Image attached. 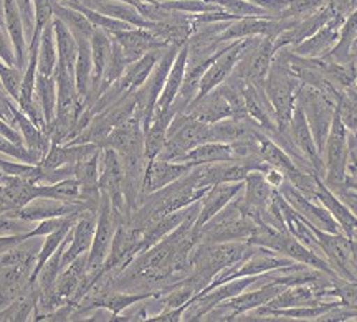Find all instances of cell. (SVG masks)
Segmentation results:
<instances>
[{"mask_svg": "<svg viewBox=\"0 0 357 322\" xmlns=\"http://www.w3.org/2000/svg\"><path fill=\"white\" fill-rule=\"evenodd\" d=\"M288 48H280L275 53L270 70L265 79V93L273 106L276 114V124L281 132H288L293 109L296 106L298 93L301 89V82L291 73L288 65Z\"/></svg>", "mask_w": 357, "mask_h": 322, "instance_id": "obj_1", "label": "cell"}, {"mask_svg": "<svg viewBox=\"0 0 357 322\" xmlns=\"http://www.w3.org/2000/svg\"><path fill=\"white\" fill-rule=\"evenodd\" d=\"M205 142H213L212 124L202 123L187 113H177L169 126L166 144L158 159L178 162L187 152Z\"/></svg>", "mask_w": 357, "mask_h": 322, "instance_id": "obj_2", "label": "cell"}, {"mask_svg": "<svg viewBox=\"0 0 357 322\" xmlns=\"http://www.w3.org/2000/svg\"><path fill=\"white\" fill-rule=\"evenodd\" d=\"M257 222L240 208L236 199L222 208L197 231L199 240L205 243L223 241H248L255 231Z\"/></svg>", "mask_w": 357, "mask_h": 322, "instance_id": "obj_3", "label": "cell"}, {"mask_svg": "<svg viewBox=\"0 0 357 322\" xmlns=\"http://www.w3.org/2000/svg\"><path fill=\"white\" fill-rule=\"evenodd\" d=\"M298 102L305 111L306 121L314 137L316 147L319 154L323 155L326 141H328L329 129L333 126L334 114L337 109V101L319 89L306 86L303 84L300 93H298Z\"/></svg>", "mask_w": 357, "mask_h": 322, "instance_id": "obj_4", "label": "cell"}, {"mask_svg": "<svg viewBox=\"0 0 357 322\" xmlns=\"http://www.w3.org/2000/svg\"><path fill=\"white\" fill-rule=\"evenodd\" d=\"M324 183L333 192L346 185V169L347 158H349V139H347V128L339 118L337 109L334 114L333 126L329 129L328 141H326L324 152Z\"/></svg>", "mask_w": 357, "mask_h": 322, "instance_id": "obj_5", "label": "cell"}, {"mask_svg": "<svg viewBox=\"0 0 357 322\" xmlns=\"http://www.w3.org/2000/svg\"><path fill=\"white\" fill-rule=\"evenodd\" d=\"M178 50H181V47H177V45H169L166 50L162 52V55H160L154 70L151 71L147 82L136 91V118H139L142 121L144 129L149 126L151 121H153L155 105H158L160 93H162L164 86H166L169 71L172 68L174 60H176Z\"/></svg>", "mask_w": 357, "mask_h": 322, "instance_id": "obj_6", "label": "cell"}, {"mask_svg": "<svg viewBox=\"0 0 357 322\" xmlns=\"http://www.w3.org/2000/svg\"><path fill=\"white\" fill-rule=\"evenodd\" d=\"M121 222H124V218L116 212L109 197L101 194V204L96 217L95 236H93L91 250H89L88 253V265L91 273H98L101 270L102 263L106 261V258H108V254L111 252V245H113L116 230H118Z\"/></svg>", "mask_w": 357, "mask_h": 322, "instance_id": "obj_7", "label": "cell"}, {"mask_svg": "<svg viewBox=\"0 0 357 322\" xmlns=\"http://www.w3.org/2000/svg\"><path fill=\"white\" fill-rule=\"evenodd\" d=\"M100 190L108 195L116 212L128 220V205L124 197V172L118 152L109 147L101 149L100 155Z\"/></svg>", "mask_w": 357, "mask_h": 322, "instance_id": "obj_8", "label": "cell"}, {"mask_svg": "<svg viewBox=\"0 0 357 322\" xmlns=\"http://www.w3.org/2000/svg\"><path fill=\"white\" fill-rule=\"evenodd\" d=\"M276 190H278L280 194L283 195V199L291 205L294 212L301 215L310 225L319 228V230L323 231H328V233H342L341 227H339V223L334 220L333 215L329 213L323 205H319V202H316L311 197L301 194L300 190L294 189L291 183H289V181L284 182L283 185Z\"/></svg>", "mask_w": 357, "mask_h": 322, "instance_id": "obj_9", "label": "cell"}, {"mask_svg": "<svg viewBox=\"0 0 357 322\" xmlns=\"http://www.w3.org/2000/svg\"><path fill=\"white\" fill-rule=\"evenodd\" d=\"M245 40H236V42H231L227 45V47L222 48V52L218 53V56L212 61V65L208 66V70L205 71L202 79H200V88L199 95L194 101L200 100L205 95L220 86L222 83H225L227 79L230 78L231 73H234L236 63H238L240 56H242V52L245 48Z\"/></svg>", "mask_w": 357, "mask_h": 322, "instance_id": "obj_10", "label": "cell"}, {"mask_svg": "<svg viewBox=\"0 0 357 322\" xmlns=\"http://www.w3.org/2000/svg\"><path fill=\"white\" fill-rule=\"evenodd\" d=\"M288 136L294 144V147L300 151V154L303 155V158H306L307 162L314 167V171L324 178L323 155L319 154L318 147H316L314 137H312L310 124H307V121H306L305 111H303V107L300 106V102L298 101H296V106H294V109H293L291 121H289Z\"/></svg>", "mask_w": 357, "mask_h": 322, "instance_id": "obj_11", "label": "cell"}, {"mask_svg": "<svg viewBox=\"0 0 357 322\" xmlns=\"http://www.w3.org/2000/svg\"><path fill=\"white\" fill-rule=\"evenodd\" d=\"M109 35L113 42L119 47V50L123 52L128 65L137 61L139 58L147 55V53L154 50H164V48L169 47L166 42H162V40L146 29H129Z\"/></svg>", "mask_w": 357, "mask_h": 322, "instance_id": "obj_12", "label": "cell"}, {"mask_svg": "<svg viewBox=\"0 0 357 322\" xmlns=\"http://www.w3.org/2000/svg\"><path fill=\"white\" fill-rule=\"evenodd\" d=\"M84 210H88L83 204H66L58 202V200L47 199V197H37L32 202H29L25 207L15 212H8L6 215L8 217L20 218V220L38 223L47 218H56V217H70V215H82Z\"/></svg>", "mask_w": 357, "mask_h": 322, "instance_id": "obj_13", "label": "cell"}, {"mask_svg": "<svg viewBox=\"0 0 357 322\" xmlns=\"http://www.w3.org/2000/svg\"><path fill=\"white\" fill-rule=\"evenodd\" d=\"M194 167L195 165L189 162H172V160L162 159L149 160L146 167L144 182H142V197L177 182L178 178L187 176Z\"/></svg>", "mask_w": 357, "mask_h": 322, "instance_id": "obj_14", "label": "cell"}, {"mask_svg": "<svg viewBox=\"0 0 357 322\" xmlns=\"http://www.w3.org/2000/svg\"><path fill=\"white\" fill-rule=\"evenodd\" d=\"M96 217L98 212H91V210H84L78 217L77 223L73 225V230H71V238L66 243L63 256H61V270L68 266L73 259L89 253L93 245V236H95Z\"/></svg>", "mask_w": 357, "mask_h": 322, "instance_id": "obj_15", "label": "cell"}, {"mask_svg": "<svg viewBox=\"0 0 357 322\" xmlns=\"http://www.w3.org/2000/svg\"><path fill=\"white\" fill-rule=\"evenodd\" d=\"M344 17L336 15L324 26H321L314 35L306 38L305 42L296 45V47H291L293 52L296 53V55L305 58H321L328 55V53L336 47L339 33H341V26L344 24Z\"/></svg>", "mask_w": 357, "mask_h": 322, "instance_id": "obj_16", "label": "cell"}, {"mask_svg": "<svg viewBox=\"0 0 357 322\" xmlns=\"http://www.w3.org/2000/svg\"><path fill=\"white\" fill-rule=\"evenodd\" d=\"M243 190V182H227L217 183L208 189L207 194L200 200V212L195 220V231H199L213 215H217L222 208H225L240 192Z\"/></svg>", "mask_w": 357, "mask_h": 322, "instance_id": "obj_17", "label": "cell"}, {"mask_svg": "<svg viewBox=\"0 0 357 322\" xmlns=\"http://www.w3.org/2000/svg\"><path fill=\"white\" fill-rule=\"evenodd\" d=\"M185 113L207 124H215L218 121L235 118L234 107H231L229 100H227V96L223 95L220 86H217L208 95L192 102L187 107Z\"/></svg>", "mask_w": 357, "mask_h": 322, "instance_id": "obj_18", "label": "cell"}, {"mask_svg": "<svg viewBox=\"0 0 357 322\" xmlns=\"http://www.w3.org/2000/svg\"><path fill=\"white\" fill-rule=\"evenodd\" d=\"M35 263L19 266H8L0 270V311L19 299L30 286Z\"/></svg>", "mask_w": 357, "mask_h": 322, "instance_id": "obj_19", "label": "cell"}, {"mask_svg": "<svg viewBox=\"0 0 357 322\" xmlns=\"http://www.w3.org/2000/svg\"><path fill=\"white\" fill-rule=\"evenodd\" d=\"M3 24L15 50L17 66L25 71L29 63V38H26L24 19L15 0H3Z\"/></svg>", "mask_w": 357, "mask_h": 322, "instance_id": "obj_20", "label": "cell"}, {"mask_svg": "<svg viewBox=\"0 0 357 322\" xmlns=\"http://www.w3.org/2000/svg\"><path fill=\"white\" fill-rule=\"evenodd\" d=\"M311 199L323 205V207L333 215L334 220L339 223L342 233H346L347 238H352V235H354V231L357 230V217L351 212L349 207H346V204L342 202L328 185H326L321 177L318 181V187H316Z\"/></svg>", "mask_w": 357, "mask_h": 322, "instance_id": "obj_21", "label": "cell"}, {"mask_svg": "<svg viewBox=\"0 0 357 322\" xmlns=\"http://www.w3.org/2000/svg\"><path fill=\"white\" fill-rule=\"evenodd\" d=\"M101 149L109 147L114 149L119 155L126 154V152L144 149V126L142 121L136 116L123 123L121 126L113 129V132L101 142Z\"/></svg>", "mask_w": 357, "mask_h": 322, "instance_id": "obj_22", "label": "cell"}, {"mask_svg": "<svg viewBox=\"0 0 357 322\" xmlns=\"http://www.w3.org/2000/svg\"><path fill=\"white\" fill-rule=\"evenodd\" d=\"M177 113L178 111L174 105H171V107H167L164 111H155L151 124L144 129V154L147 162L153 159H158L164 144H166L169 126H171L174 116Z\"/></svg>", "mask_w": 357, "mask_h": 322, "instance_id": "obj_23", "label": "cell"}, {"mask_svg": "<svg viewBox=\"0 0 357 322\" xmlns=\"http://www.w3.org/2000/svg\"><path fill=\"white\" fill-rule=\"evenodd\" d=\"M12 111H13V126L19 129L22 134V139L24 144L29 147L33 154H37L40 159L45 158L48 149H50L52 139L48 137V134L40 129L32 119L26 116L24 111L17 106V102H12Z\"/></svg>", "mask_w": 357, "mask_h": 322, "instance_id": "obj_24", "label": "cell"}, {"mask_svg": "<svg viewBox=\"0 0 357 322\" xmlns=\"http://www.w3.org/2000/svg\"><path fill=\"white\" fill-rule=\"evenodd\" d=\"M255 141L258 146V154H260L263 162L271 165V167L280 169V171L287 176V178L293 177L294 174L301 171V169L294 164L291 155H289L278 142H275L270 136H266L260 128H258V131L255 134Z\"/></svg>", "mask_w": 357, "mask_h": 322, "instance_id": "obj_25", "label": "cell"}, {"mask_svg": "<svg viewBox=\"0 0 357 322\" xmlns=\"http://www.w3.org/2000/svg\"><path fill=\"white\" fill-rule=\"evenodd\" d=\"M164 50H166V48H164ZM164 50H154L147 53V55L139 58L137 61L128 65L124 73L121 75V78L114 82L116 86L121 89L123 93H136L137 89L147 82L151 71L154 70V66L159 61V58L162 55Z\"/></svg>", "mask_w": 357, "mask_h": 322, "instance_id": "obj_26", "label": "cell"}, {"mask_svg": "<svg viewBox=\"0 0 357 322\" xmlns=\"http://www.w3.org/2000/svg\"><path fill=\"white\" fill-rule=\"evenodd\" d=\"M187 61H189V45H182L181 50H178L176 60H174V65L171 71H169L166 86H164L162 93H160L158 105H155V111H164L167 107H171V105L176 101V98L181 91L182 83H184V76H185V68H187Z\"/></svg>", "mask_w": 357, "mask_h": 322, "instance_id": "obj_27", "label": "cell"}, {"mask_svg": "<svg viewBox=\"0 0 357 322\" xmlns=\"http://www.w3.org/2000/svg\"><path fill=\"white\" fill-rule=\"evenodd\" d=\"M52 7L55 19L60 20L73 33L77 42H89L95 26H93L91 22L86 19V15L82 10L63 6V3L56 2V0H52Z\"/></svg>", "mask_w": 357, "mask_h": 322, "instance_id": "obj_28", "label": "cell"}, {"mask_svg": "<svg viewBox=\"0 0 357 322\" xmlns=\"http://www.w3.org/2000/svg\"><path fill=\"white\" fill-rule=\"evenodd\" d=\"M0 190L6 195V199L10 204L12 212L25 207L26 204L32 202L33 199L38 197V185L32 182H26L24 178L15 176H7L2 174L0 176Z\"/></svg>", "mask_w": 357, "mask_h": 322, "instance_id": "obj_29", "label": "cell"}, {"mask_svg": "<svg viewBox=\"0 0 357 322\" xmlns=\"http://www.w3.org/2000/svg\"><path fill=\"white\" fill-rule=\"evenodd\" d=\"M53 29H55L58 65L61 68L75 73V65L78 58V42L66 26L60 20L53 17Z\"/></svg>", "mask_w": 357, "mask_h": 322, "instance_id": "obj_30", "label": "cell"}, {"mask_svg": "<svg viewBox=\"0 0 357 322\" xmlns=\"http://www.w3.org/2000/svg\"><path fill=\"white\" fill-rule=\"evenodd\" d=\"M58 65V52L53 22L45 26L38 43V75L53 76Z\"/></svg>", "mask_w": 357, "mask_h": 322, "instance_id": "obj_31", "label": "cell"}, {"mask_svg": "<svg viewBox=\"0 0 357 322\" xmlns=\"http://www.w3.org/2000/svg\"><path fill=\"white\" fill-rule=\"evenodd\" d=\"M38 301V288L37 284L30 286L19 299H15L10 306L0 311V321H13V322H24L29 321V317L33 316L35 307Z\"/></svg>", "mask_w": 357, "mask_h": 322, "instance_id": "obj_32", "label": "cell"}, {"mask_svg": "<svg viewBox=\"0 0 357 322\" xmlns=\"http://www.w3.org/2000/svg\"><path fill=\"white\" fill-rule=\"evenodd\" d=\"M35 96L47 123V128L55 121L56 114V82L55 76L37 75V86H35Z\"/></svg>", "mask_w": 357, "mask_h": 322, "instance_id": "obj_33", "label": "cell"}, {"mask_svg": "<svg viewBox=\"0 0 357 322\" xmlns=\"http://www.w3.org/2000/svg\"><path fill=\"white\" fill-rule=\"evenodd\" d=\"M38 197H47L58 202L79 204V183L77 177H68L55 183L38 185Z\"/></svg>", "mask_w": 357, "mask_h": 322, "instance_id": "obj_34", "label": "cell"}, {"mask_svg": "<svg viewBox=\"0 0 357 322\" xmlns=\"http://www.w3.org/2000/svg\"><path fill=\"white\" fill-rule=\"evenodd\" d=\"M75 223H77V222H75ZM75 223H70V225H65L63 228H60V230H56L50 235L43 236L42 248H40V252L37 254V263H35V268H33V273H32V278H30V283H32V284L37 283V278H38L40 271H42L43 265L48 261V258H50L52 254L55 253L58 248H60V245L63 243L66 236H68L70 230L73 228Z\"/></svg>", "mask_w": 357, "mask_h": 322, "instance_id": "obj_35", "label": "cell"}, {"mask_svg": "<svg viewBox=\"0 0 357 322\" xmlns=\"http://www.w3.org/2000/svg\"><path fill=\"white\" fill-rule=\"evenodd\" d=\"M0 172L7 176H15L24 178L26 182H32L35 185H43L45 171L40 164H26L19 160L0 159Z\"/></svg>", "mask_w": 357, "mask_h": 322, "instance_id": "obj_36", "label": "cell"}, {"mask_svg": "<svg viewBox=\"0 0 357 322\" xmlns=\"http://www.w3.org/2000/svg\"><path fill=\"white\" fill-rule=\"evenodd\" d=\"M78 10H82L84 15H86V19L91 22L93 26L105 30V32H108V33L123 32V30H129V29H136V26L129 25V24H126V22L118 20V19H114V17L106 15V13L98 12L96 8H91V7H86V6H79Z\"/></svg>", "mask_w": 357, "mask_h": 322, "instance_id": "obj_37", "label": "cell"}, {"mask_svg": "<svg viewBox=\"0 0 357 322\" xmlns=\"http://www.w3.org/2000/svg\"><path fill=\"white\" fill-rule=\"evenodd\" d=\"M329 0H289L288 7L281 12L278 19H294L301 20L311 13L318 12L319 8L328 6Z\"/></svg>", "mask_w": 357, "mask_h": 322, "instance_id": "obj_38", "label": "cell"}, {"mask_svg": "<svg viewBox=\"0 0 357 322\" xmlns=\"http://www.w3.org/2000/svg\"><path fill=\"white\" fill-rule=\"evenodd\" d=\"M337 114L347 129L357 132V93L347 88L337 102Z\"/></svg>", "mask_w": 357, "mask_h": 322, "instance_id": "obj_39", "label": "cell"}, {"mask_svg": "<svg viewBox=\"0 0 357 322\" xmlns=\"http://www.w3.org/2000/svg\"><path fill=\"white\" fill-rule=\"evenodd\" d=\"M22 79H24V71L17 66H10L0 60V84L6 89V93L13 101H19Z\"/></svg>", "mask_w": 357, "mask_h": 322, "instance_id": "obj_40", "label": "cell"}, {"mask_svg": "<svg viewBox=\"0 0 357 322\" xmlns=\"http://www.w3.org/2000/svg\"><path fill=\"white\" fill-rule=\"evenodd\" d=\"M0 154L19 160V162H26V164L42 162V159H40L37 154H33V152L30 151L25 144L7 139V137L2 136V134H0Z\"/></svg>", "mask_w": 357, "mask_h": 322, "instance_id": "obj_41", "label": "cell"}, {"mask_svg": "<svg viewBox=\"0 0 357 322\" xmlns=\"http://www.w3.org/2000/svg\"><path fill=\"white\" fill-rule=\"evenodd\" d=\"M79 215H70V217H56V218H47V220L38 222L32 230L26 231V236H47L53 233V231L60 230L65 225L75 223L78 220Z\"/></svg>", "mask_w": 357, "mask_h": 322, "instance_id": "obj_42", "label": "cell"}, {"mask_svg": "<svg viewBox=\"0 0 357 322\" xmlns=\"http://www.w3.org/2000/svg\"><path fill=\"white\" fill-rule=\"evenodd\" d=\"M0 60L10 66H17L15 50H13L12 40L8 37L3 20H0ZM17 68H19V66H17Z\"/></svg>", "mask_w": 357, "mask_h": 322, "instance_id": "obj_43", "label": "cell"}, {"mask_svg": "<svg viewBox=\"0 0 357 322\" xmlns=\"http://www.w3.org/2000/svg\"><path fill=\"white\" fill-rule=\"evenodd\" d=\"M15 2L20 8L22 19H24V25H25V33L30 45V40H32V35H33V26H35L33 0H15Z\"/></svg>", "mask_w": 357, "mask_h": 322, "instance_id": "obj_44", "label": "cell"}, {"mask_svg": "<svg viewBox=\"0 0 357 322\" xmlns=\"http://www.w3.org/2000/svg\"><path fill=\"white\" fill-rule=\"evenodd\" d=\"M12 102H15L10 96L7 95L6 89H0V118L7 121L8 124L13 126V111H12ZM15 128V126H13Z\"/></svg>", "mask_w": 357, "mask_h": 322, "instance_id": "obj_45", "label": "cell"}, {"mask_svg": "<svg viewBox=\"0 0 357 322\" xmlns=\"http://www.w3.org/2000/svg\"><path fill=\"white\" fill-rule=\"evenodd\" d=\"M26 238V233H2L0 235V254L7 253L8 250L24 241Z\"/></svg>", "mask_w": 357, "mask_h": 322, "instance_id": "obj_46", "label": "cell"}, {"mask_svg": "<svg viewBox=\"0 0 357 322\" xmlns=\"http://www.w3.org/2000/svg\"><path fill=\"white\" fill-rule=\"evenodd\" d=\"M329 6L334 8V12H336L337 15L344 17L346 19L351 12L356 10L357 0H329Z\"/></svg>", "mask_w": 357, "mask_h": 322, "instance_id": "obj_47", "label": "cell"}, {"mask_svg": "<svg viewBox=\"0 0 357 322\" xmlns=\"http://www.w3.org/2000/svg\"><path fill=\"white\" fill-rule=\"evenodd\" d=\"M0 134L13 142H20V144H24V139H22V134L19 132V129L13 128L12 124H8L7 121H3L2 118H0Z\"/></svg>", "mask_w": 357, "mask_h": 322, "instance_id": "obj_48", "label": "cell"}, {"mask_svg": "<svg viewBox=\"0 0 357 322\" xmlns=\"http://www.w3.org/2000/svg\"><path fill=\"white\" fill-rule=\"evenodd\" d=\"M102 2H123V3H129V6L136 7L137 10L142 12V10H144V7L147 6V3L154 2V0H102Z\"/></svg>", "mask_w": 357, "mask_h": 322, "instance_id": "obj_49", "label": "cell"}, {"mask_svg": "<svg viewBox=\"0 0 357 322\" xmlns=\"http://www.w3.org/2000/svg\"><path fill=\"white\" fill-rule=\"evenodd\" d=\"M56 2L63 3V6L73 7V8H78L79 6H83V3H82V0H56Z\"/></svg>", "mask_w": 357, "mask_h": 322, "instance_id": "obj_50", "label": "cell"}, {"mask_svg": "<svg viewBox=\"0 0 357 322\" xmlns=\"http://www.w3.org/2000/svg\"><path fill=\"white\" fill-rule=\"evenodd\" d=\"M352 273L357 275V256H356V252H354V263H352Z\"/></svg>", "mask_w": 357, "mask_h": 322, "instance_id": "obj_51", "label": "cell"}, {"mask_svg": "<svg viewBox=\"0 0 357 322\" xmlns=\"http://www.w3.org/2000/svg\"><path fill=\"white\" fill-rule=\"evenodd\" d=\"M354 137H356V141H357V132H354Z\"/></svg>", "mask_w": 357, "mask_h": 322, "instance_id": "obj_52", "label": "cell"}, {"mask_svg": "<svg viewBox=\"0 0 357 322\" xmlns=\"http://www.w3.org/2000/svg\"><path fill=\"white\" fill-rule=\"evenodd\" d=\"M0 20H3V17H2V15H0Z\"/></svg>", "mask_w": 357, "mask_h": 322, "instance_id": "obj_53", "label": "cell"}, {"mask_svg": "<svg viewBox=\"0 0 357 322\" xmlns=\"http://www.w3.org/2000/svg\"><path fill=\"white\" fill-rule=\"evenodd\" d=\"M0 89H3V88H2V84H0Z\"/></svg>", "mask_w": 357, "mask_h": 322, "instance_id": "obj_54", "label": "cell"}]
</instances>
